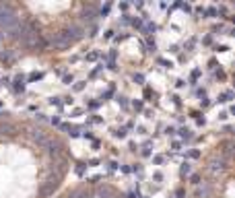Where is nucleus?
I'll return each instance as SVG.
<instances>
[{"instance_id":"obj_1","label":"nucleus","mask_w":235,"mask_h":198,"mask_svg":"<svg viewBox=\"0 0 235 198\" xmlns=\"http://www.w3.org/2000/svg\"><path fill=\"white\" fill-rule=\"evenodd\" d=\"M13 89H15V93H23V91H25V74H19V76L15 79Z\"/></svg>"},{"instance_id":"obj_2","label":"nucleus","mask_w":235,"mask_h":198,"mask_svg":"<svg viewBox=\"0 0 235 198\" xmlns=\"http://www.w3.org/2000/svg\"><path fill=\"white\" fill-rule=\"evenodd\" d=\"M144 99H147V101H153V103H157L159 95H157V91L153 89V87H144Z\"/></svg>"},{"instance_id":"obj_3","label":"nucleus","mask_w":235,"mask_h":198,"mask_svg":"<svg viewBox=\"0 0 235 198\" xmlns=\"http://www.w3.org/2000/svg\"><path fill=\"white\" fill-rule=\"evenodd\" d=\"M142 31H144V33H147V37H153V33H155V31H157V25H155V23H151V21H149L147 25H142Z\"/></svg>"},{"instance_id":"obj_4","label":"nucleus","mask_w":235,"mask_h":198,"mask_svg":"<svg viewBox=\"0 0 235 198\" xmlns=\"http://www.w3.org/2000/svg\"><path fill=\"white\" fill-rule=\"evenodd\" d=\"M190 171H192V163L184 161V163H181V167H180V175H181V178H186V175H190Z\"/></svg>"},{"instance_id":"obj_5","label":"nucleus","mask_w":235,"mask_h":198,"mask_svg":"<svg viewBox=\"0 0 235 198\" xmlns=\"http://www.w3.org/2000/svg\"><path fill=\"white\" fill-rule=\"evenodd\" d=\"M112 134L116 138H126V128H124V126H118V128L112 130Z\"/></svg>"},{"instance_id":"obj_6","label":"nucleus","mask_w":235,"mask_h":198,"mask_svg":"<svg viewBox=\"0 0 235 198\" xmlns=\"http://www.w3.org/2000/svg\"><path fill=\"white\" fill-rule=\"evenodd\" d=\"M231 97H233V93H231V91H225V93H221V95H219V103H229Z\"/></svg>"},{"instance_id":"obj_7","label":"nucleus","mask_w":235,"mask_h":198,"mask_svg":"<svg viewBox=\"0 0 235 198\" xmlns=\"http://www.w3.org/2000/svg\"><path fill=\"white\" fill-rule=\"evenodd\" d=\"M177 132H180V138H184V140H190L192 138V130L190 128H180Z\"/></svg>"},{"instance_id":"obj_8","label":"nucleus","mask_w":235,"mask_h":198,"mask_svg":"<svg viewBox=\"0 0 235 198\" xmlns=\"http://www.w3.org/2000/svg\"><path fill=\"white\" fill-rule=\"evenodd\" d=\"M41 79H44V72H37V70H35V72L29 74V83H37V81H41Z\"/></svg>"},{"instance_id":"obj_9","label":"nucleus","mask_w":235,"mask_h":198,"mask_svg":"<svg viewBox=\"0 0 235 198\" xmlns=\"http://www.w3.org/2000/svg\"><path fill=\"white\" fill-rule=\"evenodd\" d=\"M130 23H132V27H136V29H142V25H144V23H142V19H140V17H134V19H130Z\"/></svg>"},{"instance_id":"obj_10","label":"nucleus","mask_w":235,"mask_h":198,"mask_svg":"<svg viewBox=\"0 0 235 198\" xmlns=\"http://www.w3.org/2000/svg\"><path fill=\"white\" fill-rule=\"evenodd\" d=\"M87 122L89 124H101L103 118H101V116H97V114H93V116H89V118H87Z\"/></svg>"},{"instance_id":"obj_11","label":"nucleus","mask_w":235,"mask_h":198,"mask_svg":"<svg viewBox=\"0 0 235 198\" xmlns=\"http://www.w3.org/2000/svg\"><path fill=\"white\" fill-rule=\"evenodd\" d=\"M132 107H134V112H142V109H144V103H142L140 99H134V101H132Z\"/></svg>"},{"instance_id":"obj_12","label":"nucleus","mask_w":235,"mask_h":198,"mask_svg":"<svg viewBox=\"0 0 235 198\" xmlns=\"http://www.w3.org/2000/svg\"><path fill=\"white\" fill-rule=\"evenodd\" d=\"M116 101H118V105H120V107H124V109L128 107V101H126V97H124V95H118Z\"/></svg>"},{"instance_id":"obj_13","label":"nucleus","mask_w":235,"mask_h":198,"mask_svg":"<svg viewBox=\"0 0 235 198\" xmlns=\"http://www.w3.org/2000/svg\"><path fill=\"white\" fill-rule=\"evenodd\" d=\"M97 58H99V52H97V50H93V52H89V54H87V62H95Z\"/></svg>"},{"instance_id":"obj_14","label":"nucleus","mask_w":235,"mask_h":198,"mask_svg":"<svg viewBox=\"0 0 235 198\" xmlns=\"http://www.w3.org/2000/svg\"><path fill=\"white\" fill-rule=\"evenodd\" d=\"M62 83H64V85H72V83H74V74H64V76H62Z\"/></svg>"},{"instance_id":"obj_15","label":"nucleus","mask_w":235,"mask_h":198,"mask_svg":"<svg viewBox=\"0 0 235 198\" xmlns=\"http://www.w3.org/2000/svg\"><path fill=\"white\" fill-rule=\"evenodd\" d=\"M99 105H101V101H99V99H93V101H87V107H89V109H97Z\"/></svg>"},{"instance_id":"obj_16","label":"nucleus","mask_w":235,"mask_h":198,"mask_svg":"<svg viewBox=\"0 0 235 198\" xmlns=\"http://www.w3.org/2000/svg\"><path fill=\"white\" fill-rule=\"evenodd\" d=\"M83 114H85V109H81V107H76V109H72V112H70V116H72V118H81Z\"/></svg>"},{"instance_id":"obj_17","label":"nucleus","mask_w":235,"mask_h":198,"mask_svg":"<svg viewBox=\"0 0 235 198\" xmlns=\"http://www.w3.org/2000/svg\"><path fill=\"white\" fill-rule=\"evenodd\" d=\"M186 155H188V157H192V159H198V157H200V151H196V148H190Z\"/></svg>"},{"instance_id":"obj_18","label":"nucleus","mask_w":235,"mask_h":198,"mask_svg":"<svg viewBox=\"0 0 235 198\" xmlns=\"http://www.w3.org/2000/svg\"><path fill=\"white\" fill-rule=\"evenodd\" d=\"M153 180H155V184H161L163 182V173L161 171H155V173H153Z\"/></svg>"},{"instance_id":"obj_19","label":"nucleus","mask_w":235,"mask_h":198,"mask_svg":"<svg viewBox=\"0 0 235 198\" xmlns=\"http://www.w3.org/2000/svg\"><path fill=\"white\" fill-rule=\"evenodd\" d=\"M132 81H134V83H138V85H142V83H144V76H142L140 72H136V74L132 76Z\"/></svg>"},{"instance_id":"obj_20","label":"nucleus","mask_w":235,"mask_h":198,"mask_svg":"<svg viewBox=\"0 0 235 198\" xmlns=\"http://www.w3.org/2000/svg\"><path fill=\"white\" fill-rule=\"evenodd\" d=\"M147 48H149V52H155V39L153 37H147Z\"/></svg>"},{"instance_id":"obj_21","label":"nucleus","mask_w":235,"mask_h":198,"mask_svg":"<svg viewBox=\"0 0 235 198\" xmlns=\"http://www.w3.org/2000/svg\"><path fill=\"white\" fill-rule=\"evenodd\" d=\"M50 105H62V97H52L50 99Z\"/></svg>"},{"instance_id":"obj_22","label":"nucleus","mask_w":235,"mask_h":198,"mask_svg":"<svg viewBox=\"0 0 235 198\" xmlns=\"http://www.w3.org/2000/svg\"><path fill=\"white\" fill-rule=\"evenodd\" d=\"M62 103H64V105H72V103H74V99L70 97V95H66V97H62Z\"/></svg>"},{"instance_id":"obj_23","label":"nucleus","mask_w":235,"mask_h":198,"mask_svg":"<svg viewBox=\"0 0 235 198\" xmlns=\"http://www.w3.org/2000/svg\"><path fill=\"white\" fill-rule=\"evenodd\" d=\"M159 64H161V66H163V68H171V66H173V64H171V62H167V60H163V58H161V60H159Z\"/></svg>"},{"instance_id":"obj_24","label":"nucleus","mask_w":235,"mask_h":198,"mask_svg":"<svg viewBox=\"0 0 235 198\" xmlns=\"http://www.w3.org/2000/svg\"><path fill=\"white\" fill-rule=\"evenodd\" d=\"M85 89V81H78L76 85H74V91H83Z\"/></svg>"},{"instance_id":"obj_25","label":"nucleus","mask_w":235,"mask_h":198,"mask_svg":"<svg viewBox=\"0 0 235 198\" xmlns=\"http://www.w3.org/2000/svg\"><path fill=\"white\" fill-rule=\"evenodd\" d=\"M109 8H112V4H105V6H103V8H101V17H107Z\"/></svg>"},{"instance_id":"obj_26","label":"nucleus","mask_w":235,"mask_h":198,"mask_svg":"<svg viewBox=\"0 0 235 198\" xmlns=\"http://www.w3.org/2000/svg\"><path fill=\"white\" fill-rule=\"evenodd\" d=\"M165 134H167V136H173V134H175V128H173V126H167V128H165Z\"/></svg>"},{"instance_id":"obj_27","label":"nucleus","mask_w":235,"mask_h":198,"mask_svg":"<svg viewBox=\"0 0 235 198\" xmlns=\"http://www.w3.org/2000/svg\"><path fill=\"white\" fill-rule=\"evenodd\" d=\"M153 161H155V163L159 165V163H163V161H165V157H163V155H157V157L153 159Z\"/></svg>"},{"instance_id":"obj_28","label":"nucleus","mask_w":235,"mask_h":198,"mask_svg":"<svg viewBox=\"0 0 235 198\" xmlns=\"http://www.w3.org/2000/svg\"><path fill=\"white\" fill-rule=\"evenodd\" d=\"M116 167H118V163H116V161H109V163H107V169H109V171H113Z\"/></svg>"},{"instance_id":"obj_29","label":"nucleus","mask_w":235,"mask_h":198,"mask_svg":"<svg viewBox=\"0 0 235 198\" xmlns=\"http://www.w3.org/2000/svg\"><path fill=\"white\" fill-rule=\"evenodd\" d=\"M198 76H200V70L196 68V70H194V72H192V81H196V79H198Z\"/></svg>"},{"instance_id":"obj_30","label":"nucleus","mask_w":235,"mask_h":198,"mask_svg":"<svg viewBox=\"0 0 235 198\" xmlns=\"http://www.w3.org/2000/svg\"><path fill=\"white\" fill-rule=\"evenodd\" d=\"M180 147H181V144L177 143V140H175V143H171V148H173V151H180Z\"/></svg>"}]
</instances>
